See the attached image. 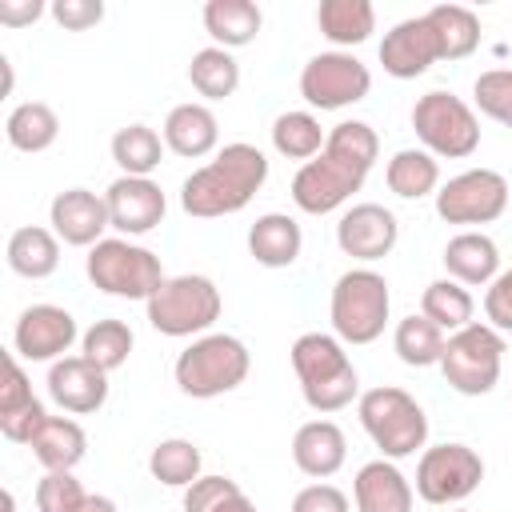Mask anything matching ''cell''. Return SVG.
I'll return each mask as SVG.
<instances>
[{
    "label": "cell",
    "instance_id": "1",
    "mask_svg": "<svg viewBox=\"0 0 512 512\" xmlns=\"http://www.w3.org/2000/svg\"><path fill=\"white\" fill-rule=\"evenodd\" d=\"M380 156V136L364 120H340L328 128L324 152L296 168L292 176V204L308 216H328L344 208L368 180Z\"/></svg>",
    "mask_w": 512,
    "mask_h": 512
},
{
    "label": "cell",
    "instance_id": "2",
    "mask_svg": "<svg viewBox=\"0 0 512 512\" xmlns=\"http://www.w3.org/2000/svg\"><path fill=\"white\" fill-rule=\"evenodd\" d=\"M268 180V156L256 144H224L208 164L192 168L180 184V208L196 220L236 216L252 204V196Z\"/></svg>",
    "mask_w": 512,
    "mask_h": 512
},
{
    "label": "cell",
    "instance_id": "3",
    "mask_svg": "<svg viewBox=\"0 0 512 512\" xmlns=\"http://www.w3.org/2000/svg\"><path fill=\"white\" fill-rule=\"evenodd\" d=\"M292 372L300 380V396L312 412L328 416L360 400V376L348 356V344L336 340L332 332H304L288 348Z\"/></svg>",
    "mask_w": 512,
    "mask_h": 512
},
{
    "label": "cell",
    "instance_id": "4",
    "mask_svg": "<svg viewBox=\"0 0 512 512\" xmlns=\"http://www.w3.org/2000/svg\"><path fill=\"white\" fill-rule=\"evenodd\" d=\"M252 372V352L232 332H204L196 336L172 364V380L192 400H216L236 392Z\"/></svg>",
    "mask_w": 512,
    "mask_h": 512
},
{
    "label": "cell",
    "instance_id": "5",
    "mask_svg": "<svg viewBox=\"0 0 512 512\" xmlns=\"http://www.w3.org/2000/svg\"><path fill=\"white\" fill-rule=\"evenodd\" d=\"M388 316H392V292H388V280L360 264V268H348L336 284H332V300H328V320H332V336L344 340V344H372L384 336L388 328Z\"/></svg>",
    "mask_w": 512,
    "mask_h": 512
},
{
    "label": "cell",
    "instance_id": "6",
    "mask_svg": "<svg viewBox=\"0 0 512 512\" xmlns=\"http://www.w3.org/2000/svg\"><path fill=\"white\" fill-rule=\"evenodd\" d=\"M356 416H360V428L368 432V440L380 448L384 460H408V456L424 452V444H428L424 408L396 384H380V388L360 392Z\"/></svg>",
    "mask_w": 512,
    "mask_h": 512
},
{
    "label": "cell",
    "instance_id": "7",
    "mask_svg": "<svg viewBox=\"0 0 512 512\" xmlns=\"http://www.w3.org/2000/svg\"><path fill=\"white\" fill-rule=\"evenodd\" d=\"M220 288L200 276V272H180V276H168L144 304L148 312V324L160 332V336H172V340H184V336H204L216 320H220Z\"/></svg>",
    "mask_w": 512,
    "mask_h": 512
},
{
    "label": "cell",
    "instance_id": "8",
    "mask_svg": "<svg viewBox=\"0 0 512 512\" xmlns=\"http://www.w3.org/2000/svg\"><path fill=\"white\" fill-rule=\"evenodd\" d=\"M84 272L88 280L104 292V296H120V300H144L168 280L160 268V256L128 236H104L96 248H88L84 256Z\"/></svg>",
    "mask_w": 512,
    "mask_h": 512
},
{
    "label": "cell",
    "instance_id": "9",
    "mask_svg": "<svg viewBox=\"0 0 512 512\" xmlns=\"http://www.w3.org/2000/svg\"><path fill=\"white\" fill-rule=\"evenodd\" d=\"M412 132L424 152L436 160H468L480 148V120L476 108L452 92H424L412 104Z\"/></svg>",
    "mask_w": 512,
    "mask_h": 512
},
{
    "label": "cell",
    "instance_id": "10",
    "mask_svg": "<svg viewBox=\"0 0 512 512\" xmlns=\"http://www.w3.org/2000/svg\"><path fill=\"white\" fill-rule=\"evenodd\" d=\"M452 392L460 396H488L504 372V336L492 324L472 320L468 328L452 332L444 356L436 364Z\"/></svg>",
    "mask_w": 512,
    "mask_h": 512
},
{
    "label": "cell",
    "instance_id": "11",
    "mask_svg": "<svg viewBox=\"0 0 512 512\" xmlns=\"http://www.w3.org/2000/svg\"><path fill=\"white\" fill-rule=\"evenodd\" d=\"M484 480V460L476 448L460 440H444L420 452L416 460V496L436 508H456L464 504Z\"/></svg>",
    "mask_w": 512,
    "mask_h": 512
},
{
    "label": "cell",
    "instance_id": "12",
    "mask_svg": "<svg viewBox=\"0 0 512 512\" xmlns=\"http://www.w3.org/2000/svg\"><path fill=\"white\" fill-rule=\"evenodd\" d=\"M372 92V72L360 56L352 52H316L304 68H300V96L308 108H320V112H340V108H352L360 104L364 96Z\"/></svg>",
    "mask_w": 512,
    "mask_h": 512
},
{
    "label": "cell",
    "instance_id": "13",
    "mask_svg": "<svg viewBox=\"0 0 512 512\" xmlns=\"http://www.w3.org/2000/svg\"><path fill=\"white\" fill-rule=\"evenodd\" d=\"M508 204H512V192L496 168H468L436 188V216L444 224H464V232L472 224L500 220Z\"/></svg>",
    "mask_w": 512,
    "mask_h": 512
},
{
    "label": "cell",
    "instance_id": "14",
    "mask_svg": "<svg viewBox=\"0 0 512 512\" xmlns=\"http://www.w3.org/2000/svg\"><path fill=\"white\" fill-rule=\"evenodd\" d=\"M76 340H80L76 316L60 304H32L20 312V320L12 328V352L20 360H32V364L64 360Z\"/></svg>",
    "mask_w": 512,
    "mask_h": 512
},
{
    "label": "cell",
    "instance_id": "15",
    "mask_svg": "<svg viewBox=\"0 0 512 512\" xmlns=\"http://www.w3.org/2000/svg\"><path fill=\"white\" fill-rule=\"evenodd\" d=\"M108 220L120 236H148L168 216V196L152 176H116L104 192Z\"/></svg>",
    "mask_w": 512,
    "mask_h": 512
},
{
    "label": "cell",
    "instance_id": "16",
    "mask_svg": "<svg viewBox=\"0 0 512 512\" xmlns=\"http://www.w3.org/2000/svg\"><path fill=\"white\" fill-rule=\"evenodd\" d=\"M400 240V220L392 208L384 204H352L344 208L340 224H336V244L344 256L360 260V264H372V260H384Z\"/></svg>",
    "mask_w": 512,
    "mask_h": 512
},
{
    "label": "cell",
    "instance_id": "17",
    "mask_svg": "<svg viewBox=\"0 0 512 512\" xmlns=\"http://www.w3.org/2000/svg\"><path fill=\"white\" fill-rule=\"evenodd\" d=\"M440 60V40L428 16H408L392 24L380 40V64L392 80H416Z\"/></svg>",
    "mask_w": 512,
    "mask_h": 512
},
{
    "label": "cell",
    "instance_id": "18",
    "mask_svg": "<svg viewBox=\"0 0 512 512\" xmlns=\"http://www.w3.org/2000/svg\"><path fill=\"white\" fill-rule=\"evenodd\" d=\"M48 224L60 236V244H72V248H96L104 240V232L112 228L108 204L92 188H64V192H56L52 204H48Z\"/></svg>",
    "mask_w": 512,
    "mask_h": 512
},
{
    "label": "cell",
    "instance_id": "19",
    "mask_svg": "<svg viewBox=\"0 0 512 512\" xmlns=\"http://www.w3.org/2000/svg\"><path fill=\"white\" fill-rule=\"evenodd\" d=\"M48 396L56 408H64L68 416H88L100 412L108 400V372L96 368L88 356H64L56 364H48Z\"/></svg>",
    "mask_w": 512,
    "mask_h": 512
},
{
    "label": "cell",
    "instance_id": "20",
    "mask_svg": "<svg viewBox=\"0 0 512 512\" xmlns=\"http://www.w3.org/2000/svg\"><path fill=\"white\" fill-rule=\"evenodd\" d=\"M48 420L44 404L36 400L24 368H20V356L8 352L4 356V384H0V432L4 440L12 444H32V436L40 432V424Z\"/></svg>",
    "mask_w": 512,
    "mask_h": 512
},
{
    "label": "cell",
    "instance_id": "21",
    "mask_svg": "<svg viewBox=\"0 0 512 512\" xmlns=\"http://www.w3.org/2000/svg\"><path fill=\"white\" fill-rule=\"evenodd\" d=\"M352 500H356V512H412L416 488L396 468V460L380 456V460L360 464V472L352 480Z\"/></svg>",
    "mask_w": 512,
    "mask_h": 512
},
{
    "label": "cell",
    "instance_id": "22",
    "mask_svg": "<svg viewBox=\"0 0 512 512\" xmlns=\"http://www.w3.org/2000/svg\"><path fill=\"white\" fill-rule=\"evenodd\" d=\"M168 152L184 156V160H200V156H212L220 152V120L208 104L200 100H188V104H176L168 116H164V128H160Z\"/></svg>",
    "mask_w": 512,
    "mask_h": 512
},
{
    "label": "cell",
    "instance_id": "23",
    "mask_svg": "<svg viewBox=\"0 0 512 512\" xmlns=\"http://www.w3.org/2000/svg\"><path fill=\"white\" fill-rule=\"evenodd\" d=\"M444 272L448 280L464 284V288H488L496 276H500V248L488 232H456L448 244H444Z\"/></svg>",
    "mask_w": 512,
    "mask_h": 512
},
{
    "label": "cell",
    "instance_id": "24",
    "mask_svg": "<svg viewBox=\"0 0 512 512\" xmlns=\"http://www.w3.org/2000/svg\"><path fill=\"white\" fill-rule=\"evenodd\" d=\"M348 460V440L340 432L336 420H308L296 428L292 436V464L312 476V480H328L344 468Z\"/></svg>",
    "mask_w": 512,
    "mask_h": 512
},
{
    "label": "cell",
    "instance_id": "25",
    "mask_svg": "<svg viewBox=\"0 0 512 512\" xmlns=\"http://www.w3.org/2000/svg\"><path fill=\"white\" fill-rule=\"evenodd\" d=\"M304 232L288 212H264L248 228V256L264 268H292L300 260Z\"/></svg>",
    "mask_w": 512,
    "mask_h": 512
},
{
    "label": "cell",
    "instance_id": "26",
    "mask_svg": "<svg viewBox=\"0 0 512 512\" xmlns=\"http://www.w3.org/2000/svg\"><path fill=\"white\" fill-rule=\"evenodd\" d=\"M200 20H204V32L212 36V44L228 48V52L252 44L264 28V12L252 0H208Z\"/></svg>",
    "mask_w": 512,
    "mask_h": 512
},
{
    "label": "cell",
    "instance_id": "27",
    "mask_svg": "<svg viewBox=\"0 0 512 512\" xmlns=\"http://www.w3.org/2000/svg\"><path fill=\"white\" fill-rule=\"evenodd\" d=\"M8 268L24 280H48L60 268V236L40 224H24L8 236Z\"/></svg>",
    "mask_w": 512,
    "mask_h": 512
},
{
    "label": "cell",
    "instance_id": "28",
    "mask_svg": "<svg viewBox=\"0 0 512 512\" xmlns=\"http://www.w3.org/2000/svg\"><path fill=\"white\" fill-rule=\"evenodd\" d=\"M28 448L44 472H72L88 452V436L72 416H48Z\"/></svg>",
    "mask_w": 512,
    "mask_h": 512
},
{
    "label": "cell",
    "instance_id": "29",
    "mask_svg": "<svg viewBox=\"0 0 512 512\" xmlns=\"http://www.w3.org/2000/svg\"><path fill=\"white\" fill-rule=\"evenodd\" d=\"M316 28L328 44L340 52L364 44L376 32V8L368 0H320L316 8Z\"/></svg>",
    "mask_w": 512,
    "mask_h": 512
},
{
    "label": "cell",
    "instance_id": "30",
    "mask_svg": "<svg viewBox=\"0 0 512 512\" xmlns=\"http://www.w3.org/2000/svg\"><path fill=\"white\" fill-rule=\"evenodd\" d=\"M4 136H8V144L16 152H32V156L36 152H48L56 144V136H60V116L44 100H24V104H16L8 112Z\"/></svg>",
    "mask_w": 512,
    "mask_h": 512
},
{
    "label": "cell",
    "instance_id": "31",
    "mask_svg": "<svg viewBox=\"0 0 512 512\" xmlns=\"http://www.w3.org/2000/svg\"><path fill=\"white\" fill-rule=\"evenodd\" d=\"M384 184L388 192H396L400 200H424V196H436L440 188V164L432 152L424 148H400L388 168H384Z\"/></svg>",
    "mask_w": 512,
    "mask_h": 512
},
{
    "label": "cell",
    "instance_id": "32",
    "mask_svg": "<svg viewBox=\"0 0 512 512\" xmlns=\"http://www.w3.org/2000/svg\"><path fill=\"white\" fill-rule=\"evenodd\" d=\"M164 152H168L164 136L148 124H124L112 136V160H116L120 176H152L160 168Z\"/></svg>",
    "mask_w": 512,
    "mask_h": 512
},
{
    "label": "cell",
    "instance_id": "33",
    "mask_svg": "<svg viewBox=\"0 0 512 512\" xmlns=\"http://www.w3.org/2000/svg\"><path fill=\"white\" fill-rule=\"evenodd\" d=\"M440 40V60H464L480 48V16L464 4H436L424 12Z\"/></svg>",
    "mask_w": 512,
    "mask_h": 512
},
{
    "label": "cell",
    "instance_id": "34",
    "mask_svg": "<svg viewBox=\"0 0 512 512\" xmlns=\"http://www.w3.org/2000/svg\"><path fill=\"white\" fill-rule=\"evenodd\" d=\"M188 84L204 100H228L240 88V64H236V56L228 48L208 44V48L192 52V60H188Z\"/></svg>",
    "mask_w": 512,
    "mask_h": 512
},
{
    "label": "cell",
    "instance_id": "35",
    "mask_svg": "<svg viewBox=\"0 0 512 512\" xmlns=\"http://www.w3.org/2000/svg\"><path fill=\"white\" fill-rule=\"evenodd\" d=\"M444 344H448V332L436 328L424 312L404 316V320L396 324V332H392V348H396V356H400L408 368H432V364H440Z\"/></svg>",
    "mask_w": 512,
    "mask_h": 512
},
{
    "label": "cell",
    "instance_id": "36",
    "mask_svg": "<svg viewBox=\"0 0 512 512\" xmlns=\"http://www.w3.org/2000/svg\"><path fill=\"white\" fill-rule=\"evenodd\" d=\"M148 472H152V480H160V484L184 492L188 484H196V480L204 476V456H200V448H196L192 440L168 436V440H160V444L148 452Z\"/></svg>",
    "mask_w": 512,
    "mask_h": 512
},
{
    "label": "cell",
    "instance_id": "37",
    "mask_svg": "<svg viewBox=\"0 0 512 512\" xmlns=\"http://www.w3.org/2000/svg\"><path fill=\"white\" fill-rule=\"evenodd\" d=\"M324 140H328V132L320 128V120L312 116V112H300V108H292V112H280L276 120H272V148L284 156V160H312V156H320L324 152Z\"/></svg>",
    "mask_w": 512,
    "mask_h": 512
},
{
    "label": "cell",
    "instance_id": "38",
    "mask_svg": "<svg viewBox=\"0 0 512 512\" xmlns=\"http://www.w3.org/2000/svg\"><path fill=\"white\" fill-rule=\"evenodd\" d=\"M420 312H424L436 328H444V332L452 336V332H460V328L472 324L476 300H472V292H468L464 284L440 276V280H432V284L424 288V296H420Z\"/></svg>",
    "mask_w": 512,
    "mask_h": 512
},
{
    "label": "cell",
    "instance_id": "39",
    "mask_svg": "<svg viewBox=\"0 0 512 512\" xmlns=\"http://www.w3.org/2000/svg\"><path fill=\"white\" fill-rule=\"evenodd\" d=\"M132 344H136L132 328H128L124 320H116V316H104V320H96V324L80 336V356H88L96 368H104V372L112 376L116 368L128 364Z\"/></svg>",
    "mask_w": 512,
    "mask_h": 512
},
{
    "label": "cell",
    "instance_id": "40",
    "mask_svg": "<svg viewBox=\"0 0 512 512\" xmlns=\"http://www.w3.org/2000/svg\"><path fill=\"white\" fill-rule=\"evenodd\" d=\"M184 512H256V504L232 476H200L184 488Z\"/></svg>",
    "mask_w": 512,
    "mask_h": 512
},
{
    "label": "cell",
    "instance_id": "41",
    "mask_svg": "<svg viewBox=\"0 0 512 512\" xmlns=\"http://www.w3.org/2000/svg\"><path fill=\"white\" fill-rule=\"evenodd\" d=\"M472 104L480 116L496 120L500 128H512V68H488L472 84Z\"/></svg>",
    "mask_w": 512,
    "mask_h": 512
},
{
    "label": "cell",
    "instance_id": "42",
    "mask_svg": "<svg viewBox=\"0 0 512 512\" xmlns=\"http://www.w3.org/2000/svg\"><path fill=\"white\" fill-rule=\"evenodd\" d=\"M84 500H88V492L72 472H44L36 484V508L40 512H76Z\"/></svg>",
    "mask_w": 512,
    "mask_h": 512
},
{
    "label": "cell",
    "instance_id": "43",
    "mask_svg": "<svg viewBox=\"0 0 512 512\" xmlns=\"http://www.w3.org/2000/svg\"><path fill=\"white\" fill-rule=\"evenodd\" d=\"M484 324H492L500 336L512 332V268H504L484 288Z\"/></svg>",
    "mask_w": 512,
    "mask_h": 512
},
{
    "label": "cell",
    "instance_id": "44",
    "mask_svg": "<svg viewBox=\"0 0 512 512\" xmlns=\"http://www.w3.org/2000/svg\"><path fill=\"white\" fill-rule=\"evenodd\" d=\"M292 512H352V504L336 484L316 480L292 496Z\"/></svg>",
    "mask_w": 512,
    "mask_h": 512
},
{
    "label": "cell",
    "instance_id": "45",
    "mask_svg": "<svg viewBox=\"0 0 512 512\" xmlns=\"http://www.w3.org/2000/svg\"><path fill=\"white\" fill-rule=\"evenodd\" d=\"M48 12L68 32H84V28H96L104 20V4L100 0H56Z\"/></svg>",
    "mask_w": 512,
    "mask_h": 512
},
{
    "label": "cell",
    "instance_id": "46",
    "mask_svg": "<svg viewBox=\"0 0 512 512\" xmlns=\"http://www.w3.org/2000/svg\"><path fill=\"white\" fill-rule=\"evenodd\" d=\"M48 8L40 0H0V24L8 28H24V24H36Z\"/></svg>",
    "mask_w": 512,
    "mask_h": 512
},
{
    "label": "cell",
    "instance_id": "47",
    "mask_svg": "<svg viewBox=\"0 0 512 512\" xmlns=\"http://www.w3.org/2000/svg\"><path fill=\"white\" fill-rule=\"evenodd\" d=\"M76 512H120L112 496H100V492H88V500L76 508Z\"/></svg>",
    "mask_w": 512,
    "mask_h": 512
},
{
    "label": "cell",
    "instance_id": "48",
    "mask_svg": "<svg viewBox=\"0 0 512 512\" xmlns=\"http://www.w3.org/2000/svg\"><path fill=\"white\" fill-rule=\"evenodd\" d=\"M448 512H468V508H460V504H456V508H448Z\"/></svg>",
    "mask_w": 512,
    "mask_h": 512
}]
</instances>
